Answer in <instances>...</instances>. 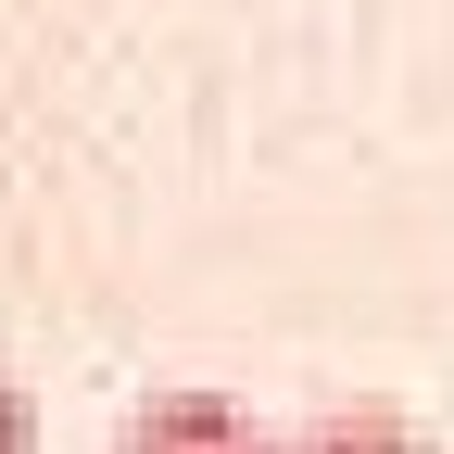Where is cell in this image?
Instances as JSON below:
<instances>
[{
    "label": "cell",
    "mask_w": 454,
    "mask_h": 454,
    "mask_svg": "<svg viewBox=\"0 0 454 454\" xmlns=\"http://www.w3.org/2000/svg\"><path fill=\"white\" fill-rule=\"evenodd\" d=\"M114 454H278V429L240 404V391H215V379H164V391L127 404Z\"/></svg>",
    "instance_id": "cell-1"
},
{
    "label": "cell",
    "mask_w": 454,
    "mask_h": 454,
    "mask_svg": "<svg viewBox=\"0 0 454 454\" xmlns=\"http://www.w3.org/2000/svg\"><path fill=\"white\" fill-rule=\"evenodd\" d=\"M278 454H429V429L404 404H379V391H340V404H316V417L278 429Z\"/></svg>",
    "instance_id": "cell-2"
},
{
    "label": "cell",
    "mask_w": 454,
    "mask_h": 454,
    "mask_svg": "<svg viewBox=\"0 0 454 454\" xmlns=\"http://www.w3.org/2000/svg\"><path fill=\"white\" fill-rule=\"evenodd\" d=\"M0 454H38V404H26L13 379H0Z\"/></svg>",
    "instance_id": "cell-3"
}]
</instances>
